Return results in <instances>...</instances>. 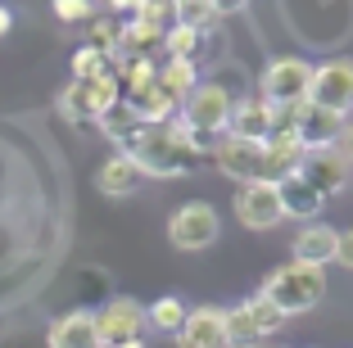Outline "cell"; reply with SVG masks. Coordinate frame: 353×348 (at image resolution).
Instances as JSON below:
<instances>
[{"label": "cell", "instance_id": "8fae6325", "mask_svg": "<svg viewBox=\"0 0 353 348\" xmlns=\"http://www.w3.org/2000/svg\"><path fill=\"white\" fill-rule=\"evenodd\" d=\"M176 348H227L222 307H190L181 330H176Z\"/></svg>", "mask_w": 353, "mask_h": 348}, {"label": "cell", "instance_id": "603a6c76", "mask_svg": "<svg viewBox=\"0 0 353 348\" xmlns=\"http://www.w3.org/2000/svg\"><path fill=\"white\" fill-rule=\"evenodd\" d=\"M172 19L181 23V28H195V32H204L208 23L218 19V14L208 10V0H172Z\"/></svg>", "mask_w": 353, "mask_h": 348}, {"label": "cell", "instance_id": "f1b7e54d", "mask_svg": "<svg viewBox=\"0 0 353 348\" xmlns=\"http://www.w3.org/2000/svg\"><path fill=\"white\" fill-rule=\"evenodd\" d=\"M335 150H340V154H344V163L353 167V123H349V127L340 132V141H335Z\"/></svg>", "mask_w": 353, "mask_h": 348}, {"label": "cell", "instance_id": "52a82bcc", "mask_svg": "<svg viewBox=\"0 0 353 348\" xmlns=\"http://www.w3.org/2000/svg\"><path fill=\"white\" fill-rule=\"evenodd\" d=\"M104 348H123V344H141V330H145V307L136 298H109L104 312L95 317Z\"/></svg>", "mask_w": 353, "mask_h": 348}, {"label": "cell", "instance_id": "4316f807", "mask_svg": "<svg viewBox=\"0 0 353 348\" xmlns=\"http://www.w3.org/2000/svg\"><path fill=\"white\" fill-rule=\"evenodd\" d=\"M208 10L218 14V19H227V14H240V10H250V0H208Z\"/></svg>", "mask_w": 353, "mask_h": 348}, {"label": "cell", "instance_id": "30bf717a", "mask_svg": "<svg viewBox=\"0 0 353 348\" xmlns=\"http://www.w3.org/2000/svg\"><path fill=\"white\" fill-rule=\"evenodd\" d=\"M236 217H240V226H250V231H272V226L285 217L281 213V199H276V185L272 181L245 185L240 199H236Z\"/></svg>", "mask_w": 353, "mask_h": 348}, {"label": "cell", "instance_id": "d6a6232c", "mask_svg": "<svg viewBox=\"0 0 353 348\" xmlns=\"http://www.w3.org/2000/svg\"><path fill=\"white\" fill-rule=\"evenodd\" d=\"M123 348H145V344H123Z\"/></svg>", "mask_w": 353, "mask_h": 348}, {"label": "cell", "instance_id": "277c9868", "mask_svg": "<svg viewBox=\"0 0 353 348\" xmlns=\"http://www.w3.org/2000/svg\"><path fill=\"white\" fill-rule=\"evenodd\" d=\"M181 123L204 141V136H227L231 123V91L218 82H199L181 104Z\"/></svg>", "mask_w": 353, "mask_h": 348}, {"label": "cell", "instance_id": "9c48e42d", "mask_svg": "<svg viewBox=\"0 0 353 348\" xmlns=\"http://www.w3.org/2000/svg\"><path fill=\"white\" fill-rule=\"evenodd\" d=\"M299 176H303V181H308L322 199H331L335 190H344V185H349V163H344V154L335 150V145H326V150H308Z\"/></svg>", "mask_w": 353, "mask_h": 348}, {"label": "cell", "instance_id": "5b68a950", "mask_svg": "<svg viewBox=\"0 0 353 348\" xmlns=\"http://www.w3.org/2000/svg\"><path fill=\"white\" fill-rule=\"evenodd\" d=\"M222 231V217L213 204H181L172 217H168V240H172L181 254H199V249H208L213 240H218Z\"/></svg>", "mask_w": 353, "mask_h": 348}, {"label": "cell", "instance_id": "1f68e13d", "mask_svg": "<svg viewBox=\"0 0 353 348\" xmlns=\"http://www.w3.org/2000/svg\"><path fill=\"white\" fill-rule=\"evenodd\" d=\"M127 5H132V10H136V5H154V0H127Z\"/></svg>", "mask_w": 353, "mask_h": 348}, {"label": "cell", "instance_id": "7c38bea8", "mask_svg": "<svg viewBox=\"0 0 353 348\" xmlns=\"http://www.w3.org/2000/svg\"><path fill=\"white\" fill-rule=\"evenodd\" d=\"M340 132H344V118H340V113L317 109V104L303 100V109H299V127H294V136H299L303 150H326V145L340 141Z\"/></svg>", "mask_w": 353, "mask_h": 348}, {"label": "cell", "instance_id": "7a4b0ae2", "mask_svg": "<svg viewBox=\"0 0 353 348\" xmlns=\"http://www.w3.org/2000/svg\"><path fill=\"white\" fill-rule=\"evenodd\" d=\"M259 294L272 307H281V317L290 321L299 312H312L326 298V272L322 267H308V263H285L259 285Z\"/></svg>", "mask_w": 353, "mask_h": 348}, {"label": "cell", "instance_id": "d4e9b609", "mask_svg": "<svg viewBox=\"0 0 353 348\" xmlns=\"http://www.w3.org/2000/svg\"><path fill=\"white\" fill-rule=\"evenodd\" d=\"M100 72H109V59H104L100 50H91V45H82V50L73 54V82H91Z\"/></svg>", "mask_w": 353, "mask_h": 348}, {"label": "cell", "instance_id": "f546056e", "mask_svg": "<svg viewBox=\"0 0 353 348\" xmlns=\"http://www.w3.org/2000/svg\"><path fill=\"white\" fill-rule=\"evenodd\" d=\"M91 5H104L109 14H118V10H127V0H91Z\"/></svg>", "mask_w": 353, "mask_h": 348}, {"label": "cell", "instance_id": "5bb4252c", "mask_svg": "<svg viewBox=\"0 0 353 348\" xmlns=\"http://www.w3.org/2000/svg\"><path fill=\"white\" fill-rule=\"evenodd\" d=\"M335 254H340V231L326 226V222H308L294 236V263L326 267V263H335Z\"/></svg>", "mask_w": 353, "mask_h": 348}, {"label": "cell", "instance_id": "2e32d148", "mask_svg": "<svg viewBox=\"0 0 353 348\" xmlns=\"http://www.w3.org/2000/svg\"><path fill=\"white\" fill-rule=\"evenodd\" d=\"M50 348H104L95 330V312H63L50 326Z\"/></svg>", "mask_w": 353, "mask_h": 348}, {"label": "cell", "instance_id": "8992f818", "mask_svg": "<svg viewBox=\"0 0 353 348\" xmlns=\"http://www.w3.org/2000/svg\"><path fill=\"white\" fill-rule=\"evenodd\" d=\"M308 104L349 118V109H353V59H326L322 68H312Z\"/></svg>", "mask_w": 353, "mask_h": 348}, {"label": "cell", "instance_id": "e0dca14e", "mask_svg": "<svg viewBox=\"0 0 353 348\" xmlns=\"http://www.w3.org/2000/svg\"><path fill=\"white\" fill-rule=\"evenodd\" d=\"M268 132H272V109L263 100H240V104H231L227 136H236V141H268Z\"/></svg>", "mask_w": 353, "mask_h": 348}, {"label": "cell", "instance_id": "ba28073f", "mask_svg": "<svg viewBox=\"0 0 353 348\" xmlns=\"http://www.w3.org/2000/svg\"><path fill=\"white\" fill-rule=\"evenodd\" d=\"M213 158H218V172L231 176L240 185L263 181V141H236V136H222L213 145Z\"/></svg>", "mask_w": 353, "mask_h": 348}, {"label": "cell", "instance_id": "6da1fadb", "mask_svg": "<svg viewBox=\"0 0 353 348\" xmlns=\"http://www.w3.org/2000/svg\"><path fill=\"white\" fill-rule=\"evenodd\" d=\"M118 154H127L141 167V176H186L199 158V136L181 118H172L163 127H141Z\"/></svg>", "mask_w": 353, "mask_h": 348}, {"label": "cell", "instance_id": "ffe728a7", "mask_svg": "<svg viewBox=\"0 0 353 348\" xmlns=\"http://www.w3.org/2000/svg\"><path fill=\"white\" fill-rule=\"evenodd\" d=\"M222 321H227V348H263V335H259V326L250 321L245 303L231 307V312H222Z\"/></svg>", "mask_w": 353, "mask_h": 348}, {"label": "cell", "instance_id": "44dd1931", "mask_svg": "<svg viewBox=\"0 0 353 348\" xmlns=\"http://www.w3.org/2000/svg\"><path fill=\"white\" fill-rule=\"evenodd\" d=\"M186 312H190V307L181 303V298L163 294L159 303H150V312H145V326L163 330V335H176V330H181V321H186Z\"/></svg>", "mask_w": 353, "mask_h": 348}, {"label": "cell", "instance_id": "4fadbf2b", "mask_svg": "<svg viewBox=\"0 0 353 348\" xmlns=\"http://www.w3.org/2000/svg\"><path fill=\"white\" fill-rule=\"evenodd\" d=\"M303 158H308V150L299 145V136H272V141H263V181H285V176H294L303 167Z\"/></svg>", "mask_w": 353, "mask_h": 348}, {"label": "cell", "instance_id": "7402d4cb", "mask_svg": "<svg viewBox=\"0 0 353 348\" xmlns=\"http://www.w3.org/2000/svg\"><path fill=\"white\" fill-rule=\"evenodd\" d=\"M245 312H250V321L259 326V335H263V339H268V335H276V330L285 326V317H281V307H272L263 294L245 298Z\"/></svg>", "mask_w": 353, "mask_h": 348}, {"label": "cell", "instance_id": "9a60e30c", "mask_svg": "<svg viewBox=\"0 0 353 348\" xmlns=\"http://www.w3.org/2000/svg\"><path fill=\"white\" fill-rule=\"evenodd\" d=\"M276 199H281V213H285V217H299L303 226L317 222V213L326 208V199L317 195V190H312V185L303 181L299 172L285 176V181H276Z\"/></svg>", "mask_w": 353, "mask_h": 348}, {"label": "cell", "instance_id": "4dcf8cb0", "mask_svg": "<svg viewBox=\"0 0 353 348\" xmlns=\"http://www.w3.org/2000/svg\"><path fill=\"white\" fill-rule=\"evenodd\" d=\"M14 28V19H10V10H5V5H0V37H5V32Z\"/></svg>", "mask_w": 353, "mask_h": 348}, {"label": "cell", "instance_id": "ac0fdd59", "mask_svg": "<svg viewBox=\"0 0 353 348\" xmlns=\"http://www.w3.org/2000/svg\"><path fill=\"white\" fill-rule=\"evenodd\" d=\"M95 185H100V195L123 199V195H132L136 185H141V167H136L127 154H114V158H104V167L95 172Z\"/></svg>", "mask_w": 353, "mask_h": 348}, {"label": "cell", "instance_id": "d6986e66", "mask_svg": "<svg viewBox=\"0 0 353 348\" xmlns=\"http://www.w3.org/2000/svg\"><path fill=\"white\" fill-rule=\"evenodd\" d=\"M159 86H163L168 95H172L176 104H186V95L199 86V72H195V63L190 59H168L163 68H159V77H154Z\"/></svg>", "mask_w": 353, "mask_h": 348}, {"label": "cell", "instance_id": "83f0119b", "mask_svg": "<svg viewBox=\"0 0 353 348\" xmlns=\"http://www.w3.org/2000/svg\"><path fill=\"white\" fill-rule=\"evenodd\" d=\"M335 263H340V267H349V272H353V226H349V231L340 236V254H335Z\"/></svg>", "mask_w": 353, "mask_h": 348}, {"label": "cell", "instance_id": "cb8c5ba5", "mask_svg": "<svg viewBox=\"0 0 353 348\" xmlns=\"http://www.w3.org/2000/svg\"><path fill=\"white\" fill-rule=\"evenodd\" d=\"M163 50H168V59H190V54L199 50V32H195V28H181V23H172V28L163 32Z\"/></svg>", "mask_w": 353, "mask_h": 348}, {"label": "cell", "instance_id": "484cf974", "mask_svg": "<svg viewBox=\"0 0 353 348\" xmlns=\"http://www.w3.org/2000/svg\"><path fill=\"white\" fill-rule=\"evenodd\" d=\"M50 10L59 14L63 23H86L95 14V5H91V0H50Z\"/></svg>", "mask_w": 353, "mask_h": 348}, {"label": "cell", "instance_id": "3957f363", "mask_svg": "<svg viewBox=\"0 0 353 348\" xmlns=\"http://www.w3.org/2000/svg\"><path fill=\"white\" fill-rule=\"evenodd\" d=\"M308 86H312V68L294 54L285 59H272L259 77V100L272 104V109H290V104L308 100Z\"/></svg>", "mask_w": 353, "mask_h": 348}]
</instances>
